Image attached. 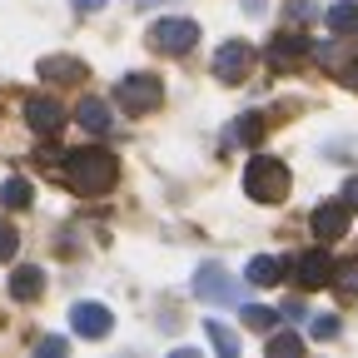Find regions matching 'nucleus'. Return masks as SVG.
<instances>
[{"label":"nucleus","instance_id":"obj_4","mask_svg":"<svg viewBox=\"0 0 358 358\" xmlns=\"http://www.w3.org/2000/svg\"><path fill=\"white\" fill-rule=\"evenodd\" d=\"M115 100H120L129 115H145V110H155V105L164 100V85H159V75H124V80L115 85Z\"/></svg>","mask_w":358,"mask_h":358},{"label":"nucleus","instance_id":"obj_9","mask_svg":"<svg viewBox=\"0 0 358 358\" xmlns=\"http://www.w3.org/2000/svg\"><path fill=\"white\" fill-rule=\"evenodd\" d=\"M25 120H30V129H35V134H55V129L65 124V110H60V100L35 95V100H25Z\"/></svg>","mask_w":358,"mask_h":358},{"label":"nucleus","instance_id":"obj_23","mask_svg":"<svg viewBox=\"0 0 358 358\" xmlns=\"http://www.w3.org/2000/svg\"><path fill=\"white\" fill-rule=\"evenodd\" d=\"M334 284L343 294H358V264H334Z\"/></svg>","mask_w":358,"mask_h":358},{"label":"nucleus","instance_id":"obj_20","mask_svg":"<svg viewBox=\"0 0 358 358\" xmlns=\"http://www.w3.org/2000/svg\"><path fill=\"white\" fill-rule=\"evenodd\" d=\"M244 324H249L254 334H268V329L279 324V313H274V308H259V303H249V308H244Z\"/></svg>","mask_w":358,"mask_h":358},{"label":"nucleus","instance_id":"obj_11","mask_svg":"<svg viewBox=\"0 0 358 358\" xmlns=\"http://www.w3.org/2000/svg\"><path fill=\"white\" fill-rule=\"evenodd\" d=\"M75 120H80L90 134H105V129H110V105H105L100 95H85V100L75 105Z\"/></svg>","mask_w":358,"mask_h":358},{"label":"nucleus","instance_id":"obj_2","mask_svg":"<svg viewBox=\"0 0 358 358\" xmlns=\"http://www.w3.org/2000/svg\"><path fill=\"white\" fill-rule=\"evenodd\" d=\"M244 194L254 204H279L289 194V164L274 159V155H254L249 169H244Z\"/></svg>","mask_w":358,"mask_h":358},{"label":"nucleus","instance_id":"obj_18","mask_svg":"<svg viewBox=\"0 0 358 358\" xmlns=\"http://www.w3.org/2000/svg\"><path fill=\"white\" fill-rule=\"evenodd\" d=\"M329 25H334L338 35L358 30V0H338V6H329Z\"/></svg>","mask_w":358,"mask_h":358},{"label":"nucleus","instance_id":"obj_1","mask_svg":"<svg viewBox=\"0 0 358 358\" xmlns=\"http://www.w3.org/2000/svg\"><path fill=\"white\" fill-rule=\"evenodd\" d=\"M65 159H70V164H65V185H70L80 199L105 194V189L115 185V174H120V164H115L110 150H75V155H65Z\"/></svg>","mask_w":358,"mask_h":358},{"label":"nucleus","instance_id":"obj_29","mask_svg":"<svg viewBox=\"0 0 358 358\" xmlns=\"http://www.w3.org/2000/svg\"><path fill=\"white\" fill-rule=\"evenodd\" d=\"M75 10H95V6H105V0H70Z\"/></svg>","mask_w":358,"mask_h":358},{"label":"nucleus","instance_id":"obj_28","mask_svg":"<svg viewBox=\"0 0 358 358\" xmlns=\"http://www.w3.org/2000/svg\"><path fill=\"white\" fill-rule=\"evenodd\" d=\"M244 10H249V15H264V10H268V0H244Z\"/></svg>","mask_w":358,"mask_h":358},{"label":"nucleus","instance_id":"obj_10","mask_svg":"<svg viewBox=\"0 0 358 358\" xmlns=\"http://www.w3.org/2000/svg\"><path fill=\"white\" fill-rule=\"evenodd\" d=\"M348 229V204L343 199H329L313 209V239H338Z\"/></svg>","mask_w":358,"mask_h":358},{"label":"nucleus","instance_id":"obj_17","mask_svg":"<svg viewBox=\"0 0 358 358\" xmlns=\"http://www.w3.org/2000/svg\"><path fill=\"white\" fill-rule=\"evenodd\" d=\"M259 134H264V115H239L234 129L224 134V145H254Z\"/></svg>","mask_w":358,"mask_h":358},{"label":"nucleus","instance_id":"obj_5","mask_svg":"<svg viewBox=\"0 0 358 358\" xmlns=\"http://www.w3.org/2000/svg\"><path fill=\"white\" fill-rule=\"evenodd\" d=\"M194 294L204 303H234L239 299V284L224 274V264H199V274H194Z\"/></svg>","mask_w":358,"mask_h":358},{"label":"nucleus","instance_id":"obj_27","mask_svg":"<svg viewBox=\"0 0 358 358\" xmlns=\"http://www.w3.org/2000/svg\"><path fill=\"white\" fill-rule=\"evenodd\" d=\"M343 85H353V90H358V60H348V65H343Z\"/></svg>","mask_w":358,"mask_h":358},{"label":"nucleus","instance_id":"obj_3","mask_svg":"<svg viewBox=\"0 0 358 358\" xmlns=\"http://www.w3.org/2000/svg\"><path fill=\"white\" fill-rule=\"evenodd\" d=\"M194 40H199V25L185 20V15H164V20L150 25V45H155L159 55H189Z\"/></svg>","mask_w":358,"mask_h":358},{"label":"nucleus","instance_id":"obj_22","mask_svg":"<svg viewBox=\"0 0 358 358\" xmlns=\"http://www.w3.org/2000/svg\"><path fill=\"white\" fill-rule=\"evenodd\" d=\"M319 343H329V338H338V313H319V319H313V329H308Z\"/></svg>","mask_w":358,"mask_h":358},{"label":"nucleus","instance_id":"obj_21","mask_svg":"<svg viewBox=\"0 0 358 358\" xmlns=\"http://www.w3.org/2000/svg\"><path fill=\"white\" fill-rule=\"evenodd\" d=\"M15 249H20L15 224H6V219H0V264H10V259H15Z\"/></svg>","mask_w":358,"mask_h":358},{"label":"nucleus","instance_id":"obj_19","mask_svg":"<svg viewBox=\"0 0 358 358\" xmlns=\"http://www.w3.org/2000/svg\"><path fill=\"white\" fill-rule=\"evenodd\" d=\"M204 329H209V343H214V348H219L224 358H234V353H239V334H234V329H224L219 319H209Z\"/></svg>","mask_w":358,"mask_h":358},{"label":"nucleus","instance_id":"obj_13","mask_svg":"<svg viewBox=\"0 0 358 358\" xmlns=\"http://www.w3.org/2000/svg\"><path fill=\"white\" fill-rule=\"evenodd\" d=\"M303 50H308V40H303V35H279L274 45H268V65H274V70H289Z\"/></svg>","mask_w":358,"mask_h":358},{"label":"nucleus","instance_id":"obj_25","mask_svg":"<svg viewBox=\"0 0 358 358\" xmlns=\"http://www.w3.org/2000/svg\"><path fill=\"white\" fill-rule=\"evenodd\" d=\"M319 10H313V0H289V20H313Z\"/></svg>","mask_w":358,"mask_h":358},{"label":"nucleus","instance_id":"obj_24","mask_svg":"<svg viewBox=\"0 0 358 358\" xmlns=\"http://www.w3.org/2000/svg\"><path fill=\"white\" fill-rule=\"evenodd\" d=\"M299 348H303L299 334H274V338H268V353H299Z\"/></svg>","mask_w":358,"mask_h":358},{"label":"nucleus","instance_id":"obj_26","mask_svg":"<svg viewBox=\"0 0 358 358\" xmlns=\"http://www.w3.org/2000/svg\"><path fill=\"white\" fill-rule=\"evenodd\" d=\"M343 204L358 209V179H348V185H343Z\"/></svg>","mask_w":358,"mask_h":358},{"label":"nucleus","instance_id":"obj_7","mask_svg":"<svg viewBox=\"0 0 358 358\" xmlns=\"http://www.w3.org/2000/svg\"><path fill=\"white\" fill-rule=\"evenodd\" d=\"M70 329L80 334V338H110V329H115V313L105 308V303H75L70 308Z\"/></svg>","mask_w":358,"mask_h":358},{"label":"nucleus","instance_id":"obj_16","mask_svg":"<svg viewBox=\"0 0 358 358\" xmlns=\"http://www.w3.org/2000/svg\"><path fill=\"white\" fill-rule=\"evenodd\" d=\"M30 199H35V189H30V179H20V174H10L6 185H0V204H6V209H30Z\"/></svg>","mask_w":358,"mask_h":358},{"label":"nucleus","instance_id":"obj_6","mask_svg":"<svg viewBox=\"0 0 358 358\" xmlns=\"http://www.w3.org/2000/svg\"><path fill=\"white\" fill-rule=\"evenodd\" d=\"M249 70H254V50H249L244 40H224L219 50H214V75H219V80L239 85V80H244Z\"/></svg>","mask_w":358,"mask_h":358},{"label":"nucleus","instance_id":"obj_12","mask_svg":"<svg viewBox=\"0 0 358 358\" xmlns=\"http://www.w3.org/2000/svg\"><path fill=\"white\" fill-rule=\"evenodd\" d=\"M279 274H284V264H279L274 254H254V259H249V268H244V284L268 289V284H279Z\"/></svg>","mask_w":358,"mask_h":358},{"label":"nucleus","instance_id":"obj_8","mask_svg":"<svg viewBox=\"0 0 358 358\" xmlns=\"http://www.w3.org/2000/svg\"><path fill=\"white\" fill-rule=\"evenodd\" d=\"M294 279H299L303 289H324V284H334V259H329L324 249L299 254V259H294Z\"/></svg>","mask_w":358,"mask_h":358},{"label":"nucleus","instance_id":"obj_14","mask_svg":"<svg viewBox=\"0 0 358 358\" xmlns=\"http://www.w3.org/2000/svg\"><path fill=\"white\" fill-rule=\"evenodd\" d=\"M35 70H40V80H85V65L75 55H45Z\"/></svg>","mask_w":358,"mask_h":358},{"label":"nucleus","instance_id":"obj_15","mask_svg":"<svg viewBox=\"0 0 358 358\" xmlns=\"http://www.w3.org/2000/svg\"><path fill=\"white\" fill-rule=\"evenodd\" d=\"M40 294H45V274H40V268H15V279H10V299L30 303V299H40Z\"/></svg>","mask_w":358,"mask_h":358}]
</instances>
